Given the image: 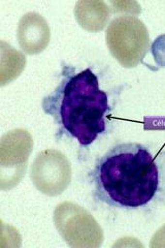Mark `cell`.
I'll list each match as a JSON object with an SVG mask.
<instances>
[{"label": "cell", "mask_w": 165, "mask_h": 248, "mask_svg": "<svg viewBox=\"0 0 165 248\" xmlns=\"http://www.w3.org/2000/svg\"><path fill=\"white\" fill-rule=\"evenodd\" d=\"M18 38L21 48L26 53L38 54L49 44V26L42 16L28 13L20 21Z\"/></svg>", "instance_id": "obj_5"}, {"label": "cell", "mask_w": 165, "mask_h": 248, "mask_svg": "<svg viewBox=\"0 0 165 248\" xmlns=\"http://www.w3.org/2000/svg\"><path fill=\"white\" fill-rule=\"evenodd\" d=\"M42 108L56 123L59 136L75 139L82 147L91 145L105 133V115L111 110L97 76L90 68L76 73L75 67L65 64L60 82L44 97Z\"/></svg>", "instance_id": "obj_2"}, {"label": "cell", "mask_w": 165, "mask_h": 248, "mask_svg": "<svg viewBox=\"0 0 165 248\" xmlns=\"http://www.w3.org/2000/svg\"><path fill=\"white\" fill-rule=\"evenodd\" d=\"M31 178L36 187L49 195L50 182L56 181L61 191H63L70 180V168L67 159L62 153L45 150L37 155L31 170Z\"/></svg>", "instance_id": "obj_4"}, {"label": "cell", "mask_w": 165, "mask_h": 248, "mask_svg": "<svg viewBox=\"0 0 165 248\" xmlns=\"http://www.w3.org/2000/svg\"><path fill=\"white\" fill-rule=\"evenodd\" d=\"M150 43L148 30L140 20L132 16L116 18L106 30V44L115 58L126 67L138 64Z\"/></svg>", "instance_id": "obj_3"}, {"label": "cell", "mask_w": 165, "mask_h": 248, "mask_svg": "<svg viewBox=\"0 0 165 248\" xmlns=\"http://www.w3.org/2000/svg\"><path fill=\"white\" fill-rule=\"evenodd\" d=\"M94 196L109 207L135 210L148 206L161 187L152 151L139 143H121L97 160L92 170Z\"/></svg>", "instance_id": "obj_1"}]
</instances>
